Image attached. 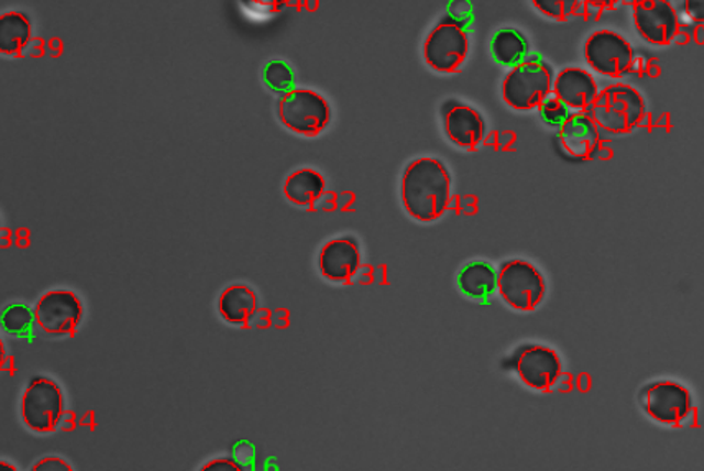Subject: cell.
I'll list each match as a JSON object with an SVG mask.
<instances>
[{
  "label": "cell",
  "mask_w": 704,
  "mask_h": 471,
  "mask_svg": "<svg viewBox=\"0 0 704 471\" xmlns=\"http://www.w3.org/2000/svg\"><path fill=\"white\" fill-rule=\"evenodd\" d=\"M451 200V177L437 158L411 162L402 178V201L405 210L421 223L443 217Z\"/></svg>",
  "instance_id": "6da1fadb"
},
{
  "label": "cell",
  "mask_w": 704,
  "mask_h": 471,
  "mask_svg": "<svg viewBox=\"0 0 704 471\" xmlns=\"http://www.w3.org/2000/svg\"><path fill=\"white\" fill-rule=\"evenodd\" d=\"M590 118L604 131L627 134L646 118V101L632 86L617 83L600 91Z\"/></svg>",
  "instance_id": "7a4b0ae2"
},
{
  "label": "cell",
  "mask_w": 704,
  "mask_h": 471,
  "mask_svg": "<svg viewBox=\"0 0 704 471\" xmlns=\"http://www.w3.org/2000/svg\"><path fill=\"white\" fill-rule=\"evenodd\" d=\"M553 81L548 65L537 59H526L504 79V101L517 111L540 108L550 98V92H553Z\"/></svg>",
  "instance_id": "3957f363"
},
{
  "label": "cell",
  "mask_w": 704,
  "mask_h": 471,
  "mask_svg": "<svg viewBox=\"0 0 704 471\" xmlns=\"http://www.w3.org/2000/svg\"><path fill=\"white\" fill-rule=\"evenodd\" d=\"M278 118L295 134L315 138L330 124L331 109L327 99L311 89H292L278 101Z\"/></svg>",
  "instance_id": "277c9868"
},
{
  "label": "cell",
  "mask_w": 704,
  "mask_h": 471,
  "mask_svg": "<svg viewBox=\"0 0 704 471\" xmlns=\"http://www.w3.org/2000/svg\"><path fill=\"white\" fill-rule=\"evenodd\" d=\"M65 399L62 390L50 377L30 380L22 397V419L33 432H53L62 420Z\"/></svg>",
  "instance_id": "5b68a950"
},
{
  "label": "cell",
  "mask_w": 704,
  "mask_h": 471,
  "mask_svg": "<svg viewBox=\"0 0 704 471\" xmlns=\"http://www.w3.org/2000/svg\"><path fill=\"white\" fill-rule=\"evenodd\" d=\"M497 291L509 307L531 311L543 300L547 285L543 275L534 264L516 259L501 269Z\"/></svg>",
  "instance_id": "8992f818"
},
{
  "label": "cell",
  "mask_w": 704,
  "mask_h": 471,
  "mask_svg": "<svg viewBox=\"0 0 704 471\" xmlns=\"http://www.w3.org/2000/svg\"><path fill=\"white\" fill-rule=\"evenodd\" d=\"M470 52V39L460 23L448 19L435 26L424 46L425 59L440 73L460 72Z\"/></svg>",
  "instance_id": "52a82bcc"
},
{
  "label": "cell",
  "mask_w": 704,
  "mask_h": 471,
  "mask_svg": "<svg viewBox=\"0 0 704 471\" xmlns=\"http://www.w3.org/2000/svg\"><path fill=\"white\" fill-rule=\"evenodd\" d=\"M587 65L609 78L627 75L634 65V50L630 43L613 30H597L584 45Z\"/></svg>",
  "instance_id": "ba28073f"
},
{
  "label": "cell",
  "mask_w": 704,
  "mask_h": 471,
  "mask_svg": "<svg viewBox=\"0 0 704 471\" xmlns=\"http://www.w3.org/2000/svg\"><path fill=\"white\" fill-rule=\"evenodd\" d=\"M644 409L663 426H680L692 416V394L682 384L659 381L644 391Z\"/></svg>",
  "instance_id": "9c48e42d"
},
{
  "label": "cell",
  "mask_w": 704,
  "mask_h": 471,
  "mask_svg": "<svg viewBox=\"0 0 704 471\" xmlns=\"http://www.w3.org/2000/svg\"><path fill=\"white\" fill-rule=\"evenodd\" d=\"M81 318L82 305L75 292H46L36 304V324L48 335L73 333Z\"/></svg>",
  "instance_id": "30bf717a"
},
{
  "label": "cell",
  "mask_w": 704,
  "mask_h": 471,
  "mask_svg": "<svg viewBox=\"0 0 704 471\" xmlns=\"http://www.w3.org/2000/svg\"><path fill=\"white\" fill-rule=\"evenodd\" d=\"M634 23L642 39L659 46L672 43L680 29L679 13L667 0H642L634 3Z\"/></svg>",
  "instance_id": "8fae6325"
},
{
  "label": "cell",
  "mask_w": 704,
  "mask_h": 471,
  "mask_svg": "<svg viewBox=\"0 0 704 471\" xmlns=\"http://www.w3.org/2000/svg\"><path fill=\"white\" fill-rule=\"evenodd\" d=\"M516 371L526 386L535 391H548L560 380L563 366L557 351L535 344L520 351Z\"/></svg>",
  "instance_id": "7c38bea8"
},
{
  "label": "cell",
  "mask_w": 704,
  "mask_h": 471,
  "mask_svg": "<svg viewBox=\"0 0 704 471\" xmlns=\"http://www.w3.org/2000/svg\"><path fill=\"white\" fill-rule=\"evenodd\" d=\"M554 98L560 99L568 109L586 111L600 96L596 79L581 68H564L553 81Z\"/></svg>",
  "instance_id": "4fadbf2b"
},
{
  "label": "cell",
  "mask_w": 704,
  "mask_h": 471,
  "mask_svg": "<svg viewBox=\"0 0 704 471\" xmlns=\"http://www.w3.org/2000/svg\"><path fill=\"white\" fill-rule=\"evenodd\" d=\"M359 267H361V252L354 239H333L321 249L320 271L328 281H351Z\"/></svg>",
  "instance_id": "5bb4252c"
},
{
  "label": "cell",
  "mask_w": 704,
  "mask_h": 471,
  "mask_svg": "<svg viewBox=\"0 0 704 471\" xmlns=\"http://www.w3.org/2000/svg\"><path fill=\"white\" fill-rule=\"evenodd\" d=\"M448 138L463 149H476L486 135V122L476 109L457 105L444 116Z\"/></svg>",
  "instance_id": "9a60e30c"
},
{
  "label": "cell",
  "mask_w": 704,
  "mask_h": 471,
  "mask_svg": "<svg viewBox=\"0 0 704 471\" xmlns=\"http://www.w3.org/2000/svg\"><path fill=\"white\" fill-rule=\"evenodd\" d=\"M560 139L568 154L590 158L600 147V128L587 114H571L560 128Z\"/></svg>",
  "instance_id": "2e32d148"
},
{
  "label": "cell",
  "mask_w": 704,
  "mask_h": 471,
  "mask_svg": "<svg viewBox=\"0 0 704 471\" xmlns=\"http://www.w3.org/2000/svg\"><path fill=\"white\" fill-rule=\"evenodd\" d=\"M327 182L323 175L311 168L294 172L285 182L284 194L288 201L298 207H311L323 197Z\"/></svg>",
  "instance_id": "e0dca14e"
},
{
  "label": "cell",
  "mask_w": 704,
  "mask_h": 471,
  "mask_svg": "<svg viewBox=\"0 0 704 471\" xmlns=\"http://www.w3.org/2000/svg\"><path fill=\"white\" fill-rule=\"evenodd\" d=\"M257 297L248 285H231L219 297V311L232 325H245L254 315Z\"/></svg>",
  "instance_id": "ac0fdd59"
},
{
  "label": "cell",
  "mask_w": 704,
  "mask_h": 471,
  "mask_svg": "<svg viewBox=\"0 0 704 471\" xmlns=\"http://www.w3.org/2000/svg\"><path fill=\"white\" fill-rule=\"evenodd\" d=\"M32 39L29 17L22 12H7L0 17V52L15 56L25 50Z\"/></svg>",
  "instance_id": "d6986e66"
},
{
  "label": "cell",
  "mask_w": 704,
  "mask_h": 471,
  "mask_svg": "<svg viewBox=\"0 0 704 471\" xmlns=\"http://www.w3.org/2000/svg\"><path fill=\"white\" fill-rule=\"evenodd\" d=\"M499 274L487 262H471L461 271L458 285L468 297L486 298L497 291Z\"/></svg>",
  "instance_id": "ffe728a7"
},
{
  "label": "cell",
  "mask_w": 704,
  "mask_h": 471,
  "mask_svg": "<svg viewBox=\"0 0 704 471\" xmlns=\"http://www.w3.org/2000/svg\"><path fill=\"white\" fill-rule=\"evenodd\" d=\"M491 52L501 65L516 68L520 63L526 62L528 45L524 35L516 30L506 29L496 33L491 43Z\"/></svg>",
  "instance_id": "44dd1931"
},
{
  "label": "cell",
  "mask_w": 704,
  "mask_h": 471,
  "mask_svg": "<svg viewBox=\"0 0 704 471\" xmlns=\"http://www.w3.org/2000/svg\"><path fill=\"white\" fill-rule=\"evenodd\" d=\"M35 314L29 310L25 305H10L2 315L3 330L9 333L22 335L30 330Z\"/></svg>",
  "instance_id": "7402d4cb"
},
{
  "label": "cell",
  "mask_w": 704,
  "mask_h": 471,
  "mask_svg": "<svg viewBox=\"0 0 704 471\" xmlns=\"http://www.w3.org/2000/svg\"><path fill=\"white\" fill-rule=\"evenodd\" d=\"M264 79L275 91H284L285 95H287L288 91L294 89L292 88V86H294V72H292L287 63H268L264 69Z\"/></svg>",
  "instance_id": "603a6c76"
},
{
  "label": "cell",
  "mask_w": 704,
  "mask_h": 471,
  "mask_svg": "<svg viewBox=\"0 0 704 471\" xmlns=\"http://www.w3.org/2000/svg\"><path fill=\"white\" fill-rule=\"evenodd\" d=\"M534 6L540 10L543 15L551 17L554 20H566L568 17L578 12L580 2L574 0H537Z\"/></svg>",
  "instance_id": "cb8c5ba5"
},
{
  "label": "cell",
  "mask_w": 704,
  "mask_h": 471,
  "mask_svg": "<svg viewBox=\"0 0 704 471\" xmlns=\"http://www.w3.org/2000/svg\"><path fill=\"white\" fill-rule=\"evenodd\" d=\"M538 109H540L541 118L544 119V122L551 125H560V128L571 116L566 106H564L560 99L554 98V96L553 98H548Z\"/></svg>",
  "instance_id": "d4e9b609"
},
{
  "label": "cell",
  "mask_w": 704,
  "mask_h": 471,
  "mask_svg": "<svg viewBox=\"0 0 704 471\" xmlns=\"http://www.w3.org/2000/svg\"><path fill=\"white\" fill-rule=\"evenodd\" d=\"M30 471H73V469L59 457H45L35 463Z\"/></svg>",
  "instance_id": "484cf974"
},
{
  "label": "cell",
  "mask_w": 704,
  "mask_h": 471,
  "mask_svg": "<svg viewBox=\"0 0 704 471\" xmlns=\"http://www.w3.org/2000/svg\"><path fill=\"white\" fill-rule=\"evenodd\" d=\"M199 471H242V469L232 459H215Z\"/></svg>",
  "instance_id": "4316f807"
},
{
  "label": "cell",
  "mask_w": 704,
  "mask_h": 471,
  "mask_svg": "<svg viewBox=\"0 0 704 471\" xmlns=\"http://www.w3.org/2000/svg\"><path fill=\"white\" fill-rule=\"evenodd\" d=\"M685 7L690 19L695 22H704V0H692V2H686Z\"/></svg>",
  "instance_id": "83f0119b"
},
{
  "label": "cell",
  "mask_w": 704,
  "mask_h": 471,
  "mask_svg": "<svg viewBox=\"0 0 704 471\" xmlns=\"http://www.w3.org/2000/svg\"><path fill=\"white\" fill-rule=\"evenodd\" d=\"M0 471H16L15 467L10 465V463L2 462L0 463Z\"/></svg>",
  "instance_id": "f1b7e54d"
}]
</instances>
